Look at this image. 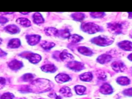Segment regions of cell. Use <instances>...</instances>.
<instances>
[{
	"instance_id": "obj_1",
	"label": "cell",
	"mask_w": 132,
	"mask_h": 99,
	"mask_svg": "<svg viewBox=\"0 0 132 99\" xmlns=\"http://www.w3.org/2000/svg\"><path fill=\"white\" fill-rule=\"evenodd\" d=\"M29 91L31 90H37L38 92L46 91L51 88V82L45 79H37L34 80L28 86Z\"/></svg>"
},
{
	"instance_id": "obj_2",
	"label": "cell",
	"mask_w": 132,
	"mask_h": 99,
	"mask_svg": "<svg viewBox=\"0 0 132 99\" xmlns=\"http://www.w3.org/2000/svg\"><path fill=\"white\" fill-rule=\"evenodd\" d=\"M91 42L98 46H106L111 44L114 41V39L106 36L104 35H101L91 39Z\"/></svg>"
},
{
	"instance_id": "obj_3",
	"label": "cell",
	"mask_w": 132,
	"mask_h": 99,
	"mask_svg": "<svg viewBox=\"0 0 132 99\" xmlns=\"http://www.w3.org/2000/svg\"><path fill=\"white\" fill-rule=\"evenodd\" d=\"M81 28L84 32L89 34H95L102 30V28L100 26L91 22L85 23L82 24Z\"/></svg>"
},
{
	"instance_id": "obj_4",
	"label": "cell",
	"mask_w": 132,
	"mask_h": 99,
	"mask_svg": "<svg viewBox=\"0 0 132 99\" xmlns=\"http://www.w3.org/2000/svg\"><path fill=\"white\" fill-rule=\"evenodd\" d=\"M108 30L112 34L118 35L121 34L123 31V24L118 22H111L107 24Z\"/></svg>"
},
{
	"instance_id": "obj_5",
	"label": "cell",
	"mask_w": 132,
	"mask_h": 99,
	"mask_svg": "<svg viewBox=\"0 0 132 99\" xmlns=\"http://www.w3.org/2000/svg\"><path fill=\"white\" fill-rule=\"evenodd\" d=\"M20 56L27 58L30 62L34 64L38 63L41 59V57L39 54L29 52H23L20 54Z\"/></svg>"
},
{
	"instance_id": "obj_6",
	"label": "cell",
	"mask_w": 132,
	"mask_h": 99,
	"mask_svg": "<svg viewBox=\"0 0 132 99\" xmlns=\"http://www.w3.org/2000/svg\"><path fill=\"white\" fill-rule=\"evenodd\" d=\"M67 67L74 71H80L84 69V64L80 62L76 61H69L67 64Z\"/></svg>"
},
{
	"instance_id": "obj_7",
	"label": "cell",
	"mask_w": 132,
	"mask_h": 99,
	"mask_svg": "<svg viewBox=\"0 0 132 99\" xmlns=\"http://www.w3.org/2000/svg\"><path fill=\"white\" fill-rule=\"evenodd\" d=\"M111 65L112 69L116 72H123L126 69L124 63L121 61H114L111 63Z\"/></svg>"
},
{
	"instance_id": "obj_8",
	"label": "cell",
	"mask_w": 132,
	"mask_h": 99,
	"mask_svg": "<svg viewBox=\"0 0 132 99\" xmlns=\"http://www.w3.org/2000/svg\"><path fill=\"white\" fill-rule=\"evenodd\" d=\"M40 36L38 35H29L26 36L27 42L30 45H35L38 43L40 40Z\"/></svg>"
},
{
	"instance_id": "obj_9",
	"label": "cell",
	"mask_w": 132,
	"mask_h": 99,
	"mask_svg": "<svg viewBox=\"0 0 132 99\" xmlns=\"http://www.w3.org/2000/svg\"><path fill=\"white\" fill-rule=\"evenodd\" d=\"M120 48L126 51H132V42L129 41H122L118 43Z\"/></svg>"
},
{
	"instance_id": "obj_10",
	"label": "cell",
	"mask_w": 132,
	"mask_h": 99,
	"mask_svg": "<svg viewBox=\"0 0 132 99\" xmlns=\"http://www.w3.org/2000/svg\"><path fill=\"white\" fill-rule=\"evenodd\" d=\"M100 91L103 94H110L113 92V89L109 84L105 83L101 86Z\"/></svg>"
},
{
	"instance_id": "obj_11",
	"label": "cell",
	"mask_w": 132,
	"mask_h": 99,
	"mask_svg": "<svg viewBox=\"0 0 132 99\" xmlns=\"http://www.w3.org/2000/svg\"><path fill=\"white\" fill-rule=\"evenodd\" d=\"M23 65V63L18 60H13L8 63L9 67L12 70H18L21 69Z\"/></svg>"
},
{
	"instance_id": "obj_12",
	"label": "cell",
	"mask_w": 132,
	"mask_h": 99,
	"mask_svg": "<svg viewBox=\"0 0 132 99\" xmlns=\"http://www.w3.org/2000/svg\"><path fill=\"white\" fill-rule=\"evenodd\" d=\"M111 59H112V57L110 55L102 54L97 57L96 60L100 63L105 64L110 61Z\"/></svg>"
},
{
	"instance_id": "obj_13",
	"label": "cell",
	"mask_w": 132,
	"mask_h": 99,
	"mask_svg": "<svg viewBox=\"0 0 132 99\" xmlns=\"http://www.w3.org/2000/svg\"><path fill=\"white\" fill-rule=\"evenodd\" d=\"M71 78L68 75L63 73L58 74L55 77V80L58 83H63L66 81H68Z\"/></svg>"
},
{
	"instance_id": "obj_14",
	"label": "cell",
	"mask_w": 132,
	"mask_h": 99,
	"mask_svg": "<svg viewBox=\"0 0 132 99\" xmlns=\"http://www.w3.org/2000/svg\"><path fill=\"white\" fill-rule=\"evenodd\" d=\"M60 58L62 61H69L73 60L74 59V57L72 55L69 53L66 50L63 51L59 55Z\"/></svg>"
},
{
	"instance_id": "obj_15",
	"label": "cell",
	"mask_w": 132,
	"mask_h": 99,
	"mask_svg": "<svg viewBox=\"0 0 132 99\" xmlns=\"http://www.w3.org/2000/svg\"><path fill=\"white\" fill-rule=\"evenodd\" d=\"M5 29L7 32L11 34H17L20 31L19 28L17 26L13 24L7 26L5 27Z\"/></svg>"
},
{
	"instance_id": "obj_16",
	"label": "cell",
	"mask_w": 132,
	"mask_h": 99,
	"mask_svg": "<svg viewBox=\"0 0 132 99\" xmlns=\"http://www.w3.org/2000/svg\"><path fill=\"white\" fill-rule=\"evenodd\" d=\"M78 51L80 54L85 56H90L93 54L92 51L90 48L86 46H79L78 48Z\"/></svg>"
},
{
	"instance_id": "obj_17",
	"label": "cell",
	"mask_w": 132,
	"mask_h": 99,
	"mask_svg": "<svg viewBox=\"0 0 132 99\" xmlns=\"http://www.w3.org/2000/svg\"><path fill=\"white\" fill-rule=\"evenodd\" d=\"M41 69L43 71L45 72H50V73H54L57 70L56 67L54 65L51 64L44 65L41 68Z\"/></svg>"
},
{
	"instance_id": "obj_18",
	"label": "cell",
	"mask_w": 132,
	"mask_h": 99,
	"mask_svg": "<svg viewBox=\"0 0 132 99\" xmlns=\"http://www.w3.org/2000/svg\"><path fill=\"white\" fill-rule=\"evenodd\" d=\"M20 45H21L20 40L17 38L12 39L10 40L8 43V46L10 48H18L20 46Z\"/></svg>"
},
{
	"instance_id": "obj_19",
	"label": "cell",
	"mask_w": 132,
	"mask_h": 99,
	"mask_svg": "<svg viewBox=\"0 0 132 99\" xmlns=\"http://www.w3.org/2000/svg\"><path fill=\"white\" fill-rule=\"evenodd\" d=\"M33 21L37 24H41L44 22V19L39 12H36L33 14Z\"/></svg>"
},
{
	"instance_id": "obj_20",
	"label": "cell",
	"mask_w": 132,
	"mask_h": 99,
	"mask_svg": "<svg viewBox=\"0 0 132 99\" xmlns=\"http://www.w3.org/2000/svg\"><path fill=\"white\" fill-rule=\"evenodd\" d=\"M16 22L19 24L24 26V27H29L31 25L30 21L25 18H20L16 20Z\"/></svg>"
},
{
	"instance_id": "obj_21",
	"label": "cell",
	"mask_w": 132,
	"mask_h": 99,
	"mask_svg": "<svg viewBox=\"0 0 132 99\" xmlns=\"http://www.w3.org/2000/svg\"><path fill=\"white\" fill-rule=\"evenodd\" d=\"M56 36L60 37L63 38H69V37L70 36V33L68 29H61L58 30Z\"/></svg>"
},
{
	"instance_id": "obj_22",
	"label": "cell",
	"mask_w": 132,
	"mask_h": 99,
	"mask_svg": "<svg viewBox=\"0 0 132 99\" xmlns=\"http://www.w3.org/2000/svg\"><path fill=\"white\" fill-rule=\"evenodd\" d=\"M80 79L84 81H90L93 78V75L91 72H86L79 75Z\"/></svg>"
},
{
	"instance_id": "obj_23",
	"label": "cell",
	"mask_w": 132,
	"mask_h": 99,
	"mask_svg": "<svg viewBox=\"0 0 132 99\" xmlns=\"http://www.w3.org/2000/svg\"><path fill=\"white\" fill-rule=\"evenodd\" d=\"M60 93L65 97H70L72 95V93L70 88L68 87H63L60 89Z\"/></svg>"
},
{
	"instance_id": "obj_24",
	"label": "cell",
	"mask_w": 132,
	"mask_h": 99,
	"mask_svg": "<svg viewBox=\"0 0 132 99\" xmlns=\"http://www.w3.org/2000/svg\"><path fill=\"white\" fill-rule=\"evenodd\" d=\"M117 82H118V84L121 85L125 86L129 85L130 84V80L127 77L121 76L117 79Z\"/></svg>"
},
{
	"instance_id": "obj_25",
	"label": "cell",
	"mask_w": 132,
	"mask_h": 99,
	"mask_svg": "<svg viewBox=\"0 0 132 99\" xmlns=\"http://www.w3.org/2000/svg\"><path fill=\"white\" fill-rule=\"evenodd\" d=\"M58 30L54 27H47L44 29L45 34L49 36H56Z\"/></svg>"
},
{
	"instance_id": "obj_26",
	"label": "cell",
	"mask_w": 132,
	"mask_h": 99,
	"mask_svg": "<svg viewBox=\"0 0 132 99\" xmlns=\"http://www.w3.org/2000/svg\"><path fill=\"white\" fill-rule=\"evenodd\" d=\"M40 45L41 47L45 50H50L55 46V43L53 42L44 41L41 43Z\"/></svg>"
},
{
	"instance_id": "obj_27",
	"label": "cell",
	"mask_w": 132,
	"mask_h": 99,
	"mask_svg": "<svg viewBox=\"0 0 132 99\" xmlns=\"http://www.w3.org/2000/svg\"><path fill=\"white\" fill-rule=\"evenodd\" d=\"M82 39V37L78 35L73 34L72 35H70L69 38V40L73 43H77L80 42Z\"/></svg>"
},
{
	"instance_id": "obj_28",
	"label": "cell",
	"mask_w": 132,
	"mask_h": 99,
	"mask_svg": "<svg viewBox=\"0 0 132 99\" xmlns=\"http://www.w3.org/2000/svg\"><path fill=\"white\" fill-rule=\"evenodd\" d=\"M73 19L77 21H81L85 18V14L81 12H75L72 14Z\"/></svg>"
},
{
	"instance_id": "obj_29",
	"label": "cell",
	"mask_w": 132,
	"mask_h": 99,
	"mask_svg": "<svg viewBox=\"0 0 132 99\" xmlns=\"http://www.w3.org/2000/svg\"><path fill=\"white\" fill-rule=\"evenodd\" d=\"M74 89L76 93L78 95H82L86 90V87L80 85L76 86Z\"/></svg>"
},
{
	"instance_id": "obj_30",
	"label": "cell",
	"mask_w": 132,
	"mask_h": 99,
	"mask_svg": "<svg viewBox=\"0 0 132 99\" xmlns=\"http://www.w3.org/2000/svg\"><path fill=\"white\" fill-rule=\"evenodd\" d=\"M33 78H34L33 75L30 73L25 74L22 77V80L24 81H27V82L31 81L33 79Z\"/></svg>"
},
{
	"instance_id": "obj_31",
	"label": "cell",
	"mask_w": 132,
	"mask_h": 99,
	"mask_svg": "<svg viewBox=\"0 0 132 99\" xmlns=\"http://www.w3.org/2000/svg\"><path fill=\"white\" fill-rule=\"evenodd\" d=\"M90 15L92 17V18H103L104 15H105V13L104 12H92L90 13Z\"/></svg>"
},
{
	"instance_id": "obj_32",
	"label": "cell",
	"mask_w": 132,
	"mask_h": 99,
	"mask_svg": "<svg viewBox=\"0 0 132 99\" xmlns=\"http://www.w3.org/2000/svg\"><path fill=\"white\" fill-rule=\"evenodd\" d=\"M14 95L10 92H6L4 93L1 97V99H13Z\"/></svg>"
},
{
	"instance_id": "obj_33",
	"label": "cell",
	"mask_w": 132,
	"mask_h": 99,
	"mask_svg": "<svg viewBox=\"0 0 132 99\" xmlns=\"http://www.w3.org/2000/svg\"><path fill=\"white\" fill-rule=\"evenodd\" d=\"M97 78L98 79L104 80L106 79V75L103 71H99L98 73L97 74Z\"/></svg>"
},
{
	"instance_id": "obj_34",
	"label": "cell",
	"mask_w": 132,
	"mask_h": 99,
	"mask_svg": "<svg viewBox=\"0 0 132 99\" xmlns=\"http://www.w3.org/2000/svg\"><path fill=\"white\" fill-rule=\"evenodd\" d=\"M123 93L125 95L128 96H132V88H128L124 90L123 91Z\"/></svg>"
},
{
	"instance_id": "obj_35",
	"label": "cell",
	"mask_w": 132,
	"mask_h": 99,
	"mask_svg": "<svg viewBox=\"0 0 132 99\" xmlns=\"http://www.w3.org/2000/svg\"><path fill=\"white\" fill-rule=\"evenodd\" d=\"M6 84V80L3 77H0V89H2Z\"/></svg>"
},
{
	"instance_id": "obj_36",
	"label": "cell",
	"mask_w": 132,
	"mask_h": 99,
	"mask_svg": "<svg viewBox=\"0 0 132 99\" xmlns=\"http://www.w3.org/2000/svg\"><path fill=\"white\" fill-rule=\"evenodd\" d=\"M8 22V19L3 16H0V23L1 24H5Z\"/></svg>"
},
{
	"instance_id": "obj_37",
	"label": "cell",
	"mask_w": 132,
	"mask_h": 99,
	"mask_svg": "<svg viewBox=\"0 0 132 99\" xmlns=\"http://www.w3.org/2000/svg\"><path fill=\"white\" fill-rule=\"evenodd\" d=\"M52 96L51 97H54L56 99H61V97L60 96H58L55 93H52Z\"/></svg>"
},
{
	"instance_id": "obj_38",
	"label": "cell",
	"mask_w": 132,
	"mask_h": 99,
	"mask_svg": "<svg viewBox=\"0 0 132 99\" xmlns=\"http://www.w3.org/2000/svg\"><path fill=\"white\" fill-rule=\"evenodd\" d=\"M6 55V53L4 52L2 50H1L0 48V57H3V56H4Z\"/></svg>"
},
{
	"instance_id": "obj_39",
	"label": "cell",
	"mask_w": 132,
	"mask_h": 99,
	"mask_svg": "<svg viewBox=\"0 0 132 99\" xmlns=\"http://www.w3.org/2000/svg\"><path fill=\"white\" fill-rule=\"evenodd\" d=\"M127 58H128V59L129 60H130V61H132V53H131V54H130L128 56Z\"/></svg>"
},
{
	"instance_id": "obj_40",
	"label": "cell",
	"mask_w": 132,
	"mask_h": 99,
	"mask_svg": "<svg viewBox=\"0 0 132 99\" xmlns=\"http://www.w3.org/2000/svg\"><path fill=\"white\" fill-rule=\"evenodd\" d=\"M128 18L129 19H132V12H128Z\"/></svg>"
},
{
	"instance_id": "obj_41",
	"label": "cell",
	"mask_w": 132,
	"mask_h": 99,
	"mask_svg": "<svg viewBox=\"0 0 132 99\" xmlns=\"http://www.w3.org/2000/svg\"><path fill=\"white\" fill-rule=\"evenodd\" d=\"M130 37H131V38H132V32H131V33L130 34Z\"/></svg>"
},
{
	"instance_id": "obj_42",
	"label": "cell",
	"mask_w": 132,
	"mask_h": 99,
	"mask_svg": "<svg viewBox=\"0 0 132 99\" xmlns=\"http://www.w3.org/2000/svg\"><path fill=\"white\" fill-rule=\"evenodd\" d=\"M2 40L0 38V44L2 43Z\"/></svg>"
},
{
	"instance_id": "obj_43",
	"label": "cell",
	"mask_w": 132,
	"mask_h": 99,
	"mask_svg": "<svg viewBox=\"0 0 132 99\" xmlns=\"http://www.w3.org/2000/svg\"><path fill=\"white\" fill-rule=\"evenodd\" d=\"M19 99H25V98H19Z\"/></svg>"
},
{
	"instance_id": "obj_44",
	"label": "cell",
	"mask_w": 132,
	"mask_h": 99,
	"mask_svg": "<svg viewBox=\"0 0 132 99\" xmlns=\"http://www.w3.org/2000/svg\"><path fill=\"white\" fill-rule=\"evenodd\" d=\"M96 99H100V98H96Z\"/></svg>"
}]
</instances>
